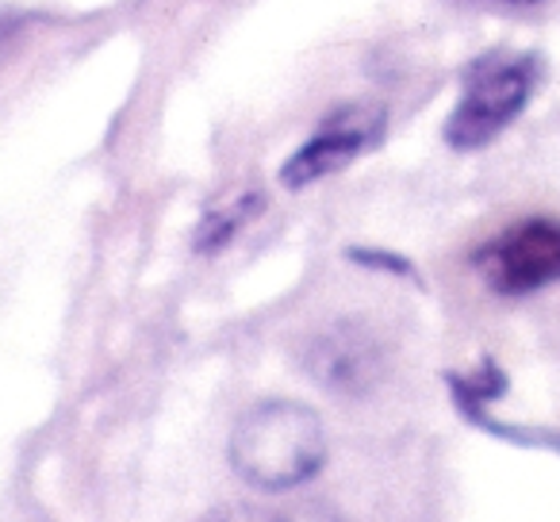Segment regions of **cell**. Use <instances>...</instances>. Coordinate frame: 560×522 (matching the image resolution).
<instances>
[{"instance_id": "1", "label": "cell", "mask_w": 560, "mask_h": 522, "mask_svg": "<svg viewBox=\"0 0 560 522\" xmlns=\"http://www.w3.org/2000/svg\"><path fill=\"white\" fill-rule=\"evenodd\" d=\"M231 461L242 480L265 491H284L312 480L327 461L319 415L289 399L254 407L234 427Z\"/></svg>"}, {"instance_id": "2", "label": "cell", "mask_w": 560, "mask_h": 522, "mask_svg": "<svg viewBox=\"0 0 560 522\" xmlns=\"http://www.w3.org/2000/svg\"><path fill=\"white\" fill-rule=\"evenodd\" d=\"M534 58L526 55H491L468 70L453 116L445 119V142L457 150H480L514 124L534 93Z\"/></svg>"}, {"instance_id": "3", "label": "cell", "mask_w": 560, "mask_h": 522, "mask_svg": "<svg viewBox=\"0 0 560 522\" xmlns=\"http://www.w3.org/2000/svg\"><path fill=\"white\" fill-rule=\"evenodd\" d=\"M476 274L499 297H526L560 281V219L534 216L476 250Z\"/></svg>"}, {"instance_id": "4", "label": "cell", "mask_w": 560, "mask_h": 522, "mask_svg": "<svg viewBox=\"0 0 560 522\" xmlns=\"http://www.w3.org/2000/svg\"><path fill=\"white\" fill-rule=\"evenodd\" d=\"M388 124V112L373 101H358L338 108L335 116L323 119V127L296 150V154L284 162L280 181L289 188H307L315 181L330 177V173L346 170L358 154L373 150L384 135Z\"/></svg>"}, {"instance_id": "5", "label": "cell", "mask_w": 560, "mask_h": 522, "mask_svg": "<svg viewBox=\"0 0 560 522\" xmlns=\"http://www.w3.org/2000/svg\"><path fill=\"white\" fill-rule=\"evenodd\" d=\"M304 366L312 369V376L323 388L361 396L381 376V350H376V343L365 330L330 327L307 343Z\"/></svg>"}, {"instance_id": "6", "label": "cell", "mask_w": 560, "mask_h": 522, "mask_svg": "<svg viewBox=\"0 0 560 522\" xmlns=\"http://www.w3.org/2000/svg\"><path fill=\"white\" fill-rule=\"evenodd\" d=\"M261 204L265 200H261L257 188H234V193H226L223 200H215L208 211H203L200 231H196V250H200V254H215V250H223L226 242H231L234 234H238L242 227L261 211Z\"/></svg>"}, {"instance_id": "7", "label": "cell", "mask_w": 560, "mask_h": 522, "mask_svg": "<svg viewBox=\"0 0 560 522\" xmlns=\"http://www.w3.org/2000/svg\"><path fill=\"white\" fill-rule=\"evenodd\" d=\"M200 522H289V514L265 511V507H249V503H226L208 511Z\"/></svg>"}, {"instance_id": "8", "label": "cell", "mask_w": 560, "mask_h": 522, "mask_svg": "<svg viewBox=\"0 0 560 522\" xmlns=\"http://www.w3.org/2000/svg\"><path fill=\"white\" fill-rule=\"evenodd\" d=\"M506 4H537V0H506Z\"/></svg>"}]
</instances>
